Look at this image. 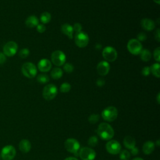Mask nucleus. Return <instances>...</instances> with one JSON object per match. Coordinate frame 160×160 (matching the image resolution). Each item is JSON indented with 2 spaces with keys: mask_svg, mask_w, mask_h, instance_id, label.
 Segmentation results:
<instances>
[{
  "mask_svg": "<svg viewBox=\"0 0 160 160\" xmlns=\"http://www.w3.org/2000/svg\"><path fill=\"white\" fill-rule=\"evenodd\" d=\"M97 133L103 140H110L114 135L113 128L108 123L101 122L97 129Z\"/></svg>",
  "mask_w": 160,
  "mask_h": 160,
  "instance_id": "f257e3e1",
  "label": "nucleus"
},
{
  "mask_svg": "<svg viewBox=\"0 0 160 160\" xmlns=\"http://www.w3.org/2000/svg\"><path fill=\"white\" fill-rule=\"evenodd\" d=\"M22 74L28 78H33L37 74V68L36 66L31 62L24 63L21 67Z\"/></svg>",
  "mask_w": 160,
  "mask_h": 160,
  "instance_id": "f03ea898",
  "label": "nucleus"
},
{
  "mask_svg": "<svg viewBox=\"0 0 160 160\" xmlns=\"http://www.w3.org/2000/svg\"><path fill=\"white\" fill-rule=\"evenodd\" d=\"M58 94L57 87L53 84H49L45 86L42 90V96L48 101L53 99Z\"/></svg>",
  "mask_w": 160,
  "mask_h": 160,
  "instance_id": "7ed1b4c3",
  "label": "nucleus"
},
{
  "mask_svg": "<svg viewBox=\"0 0 160 160\" xmlns=\"http://www.w3.org/2000/svg\"><path fill=\"white\" fill-rule=\"evenodd\" d=\"M18 49V44L14 41L7 42L2 48V52L6 57L14 56Z\"/></svg>",
  "mask_w": 160,
  "mask_h": 160,
  "instance_id": "20e7f679",
  "label": "nucleus"
},
{
  "mask_svg": "<svg viewBox=\"0 0 160 160\" xmlns=\"http://www.w3.org/2000/svg\"><path fill=\"white\" fill-rule=\"evenodd\" d=\"M127 48L131 54L133 55H138L142 51V46L140 41L137 39H131L127 44Z\"/></svg>",
  "mask_w": 160,
  "mask_h": 160,
  "instance_id": "39448f33",
  "label": "nucleus"
},
{
  "mask_svg": "<svg viewBox=\"0 0 160 160\" xmlns=\"http://www.w3.org/2000/svg\"><path fill=\"white\" fill-rule=\"evenodd\" d=\"M16 154L15 148L12 145H6L4 146L1 152V157L3 160H12Z\"/></svg>",
  "mask_w": 160,
  "mask_h": 160,
  "instance_id": "423d86ee",
  "label": "nucleus"
},
{
  "mask_svg": "<svg viewBox=\"0 0 160 160\" xmlns=\"http://www.w3.org/2000/svg\"><path fill=\"white\" fill-rule=\"evenodd\" d=\"M102 118L109 122L114 121L118 116V110L114 106H108L105 108L101 114Z\"/></svg>",
  "mask_w": 160,
  "mask_h": 160,
  "instance_id": "0eeeda50",
  "label": "nucleus"
},
{
  "mask_svg": "<svg viewBox=\"0 0 160 160\" xmlns=\"http://www.w3.org/2000/svg\"><path fill=\"white\" fill-rule=\"evenodd\" d=\"M102 57L107 62H113L118 57L116 50L112 46H106L102 50Z\"/></svg>",
  "mask_w": 160,
  "mask_h": 160,
  "instance_id": "6e6552de",
  "label": "nucleus"
},
{
  "mask_svg": "<svg viewBox=\"0 0 160 160\" xmlns=\"http://www.w3.org/2000/svg\"><path fill=\"white\" fill-rule=\"evenodd\" d=\"M51 62L57 66H62L66 62V55L60 50L54 51L51 54Z\"/></svg>",
  "mask_w": 160,
  "mask_h": 160,
  "instance_id": "1a4fd4ad",
  "label": "nucleus"
},
{
  "mask_svg": "<svg viewBox=\"0 0 160 160\" xmlns=\"http://www.w3.org/2000/svg\"><path fill=\"white\" fill-rule=\"evenodd\" d=\"M88 35L82 31L76 33L74 37V42L76 46L80 48H85L89 42Z\"/></svg>",
  "mask_w": 160,
  "mask_h": 160,
  "instance_id": "9d476101",
  "label": "nucleus"
},
{
  "mask_svg": "<svg viewBox=\"0 0 160 160\" xmlns=\"http://www.w3.org/2000/svg\"><path fill=\"white\" fill-rule=\"evenodd\" d=\"M64 147L68 152L75 154L79 149L80 144L76 139L68 138L64 142Z\"/></svg>",
  "mask_w": 160,
  "mask_h": 160,
  "instance_id": "9b49d317",
  "label": "nucleus"
},
{
  "mask_svg": "<svg viewBox=\"0 0 160 160\" xmlns=\"http://www.w3.org/2000/svg\"><path fill=\"white\" fill-rule=\"evenodd\" d=\"M96 152L91 148L84 147L81 149L79 155L82 160H94L96 158Z\"/></svg>",
  "mask_w": 160,
  "mask_h": 160,
  "instance_id": "f8f14e48",
  "label": "nucleus"
},
{
  "mask_svg": "<svg viewBox=\"0 0 160 160\" xmlns=\"http://www.w3.org/2000/svg\"><path fill=\"white\" fill-rule=\"evenodd\" d=\"M106 148L108 152L111 154H119L121 151V146L119 142L116 140H110L106 145Z\"/></svg>",
  "mask_w": 160,
  "mask_h": 160,
  "instance_id": "ddd939ff",
  "label": "nucleus"
},
{
  "mask_svg": "<svg viewBox=\"0 0 160 160\" xmlns=\"http://www.w3.org/2000/svg\"><path fill=\"white\" fill-rule=\"evenodd\" d=\"M109 64L106 61H102L99 62L97 66V72L100 76H102L107 75L109 71Z\"/></svg>",
  "mask_w": 160,
  "mask_h": 160,
  "instance_id": "4468645a",
  "label": "nucleus"
},
{
  "mask_svg": "<svg viewBox=\"0 0 160 160\" xmlns=\"http://www.w3.org/2000/svg\"><path fill=\"white\" fill-rule=\"evenodd\" d=\"M52 67L51 62L48 59H41L38 64V69L42 72H48Z\"/></svg>",
  "mask_w": 160,
  "mask_h": 160,
  "instance_id": "2eb2a0df",
  "label": "nucleus"
},
{
  "mask_svg": "<svg viewBox=\"0 0 160 160\" xmlns=\"http://www.w3.org/2000/svg\"><path fill=\"white\" fill-rule=\"evenodd\" d=\"M141 26L146 31H152L155 28V23L152 19L144 18L141 21Z\"/></svg>",
  "mask_w": 160,
  "mask_h": 160,
  "instance_id": "dca6fc26",
  "label": "nucleus"
},
{
  "mask_svg": "<svg viewBox=\"0 0 160 160\" xmlns=\"http://www.w3.org/2000/svg\"><path fill=\"white\" fill-rule=\"evenodd\" d=\"M19 149L24 153L29 152L31 149V144L30 141L26 139H22L19 143Z\"/></svg>",
  "mask_w": 160,
  "mask_h": 160,
  "instance_id": "f3484780",
  "label": "nucleus"
},
{
  "mask_svg": "<svg viewBox=\"0 0 160 160\" xmlns=\"http://www.w3.org/2000/svg\"><path fill=\"white\" fill-rule=\"evenodd\" d=\"M25 24L29 28H33L39 24V19L36 16H29L26 19Z\"/></svg>",
  "mask_w": 160,
  "mask_h": 160,
  "instance_id": "a211bd4d",
  "label": "nucleus"
},
{
  "mask_svg": "<svg viewBox=\"0 0 160 160\" xmlns=\"http://www.w3.org/2000/svg\"><path fill=\"white\" fill-rule=\"evenodd\" d=\"M61 32L66 35L69 39H72L73 38V34H74V31L72 26L68 23H65L62 25L61 28Z\"/></svg>",
  "mask_w": 160,
  "mask_h": 160,
  "instance_id": "6ab92c4d",
  "label": "nucleus"
},
{
  "mask_svg": "<svg viewBox=\"0 0 160 160\" xmlns=\"http://www.w3.org/2000/svg\"><path fill=\"white\" fill-rule=\"evenodd\" d=\"M123 144L126 148L131 149L132 148L135 147L136 141H135V139L132 136H127L124 138L123 140Z\"/></svg>",
  "mask_w": 160,
  "mask_h": 160,
  "instance_id": "aec40b11",
  "label": "nucleus"
},
{
  "mask_svg": "<svg viewBox=\"0 0 160 160\" xmlns=\"http://www.w3.org/2000/svg\"><path fill=\"white\" fill-rule=\"evenodd\" d=\"M154 149V143L152 141H148L144 143L142 146V151L143 152L146 154H149Z\"/></svg>",
  "mask_w": 160,
  "mask_h": 160,
  "instance_id": "412c9836",
  "label": "nucleus"
},
{
  "mask_svg": "<svg viewBox=\"0 0 160 160\" xmlns=\"http://www.w3.org/2000/svg\"><path fill=\"white\" fill-rule=\"evenodd\" d=\"M63 74L62 70L60 68H54L51 72V76L54 79H59Z\"/></svg>",
  "mask_w": 160,
  "mask_h": 160,
  "instance_id": "4be33fe9",
  "label": "nucleus"
},
{
  "mask_svg": "<svg viewBox=\"0 0 160 160\" xmlns=\"http://www.w3.org/2000/svg\"><path fill=\"white\" fill-rule=\"evenodd\" d=\"M160 65L158 62L154 63L150 67V72L156 78H159L160 77Z\"/></svg>",
  "mask_w": 160,
  "mask_h": 160,
  "instance_id": "5701e85b",
  "label": "nucleus"
},
{
  "mask_svg": "<svg viewBox=\"0 0 160 160\" xmlns=\"http://www.w3.org/2000/svg\"><path fill=\"white\" fill-rule=\"evenodd\" d=\"M139 55H140V58L143 61H146V62L149 61L151 58V52L148 49H142Z\"/></svg>",
  "mask_w": 160,
  "mask_h": 160,
  "instance_id": "b1692460",
  "label": "nucleus"
},
{
  "mask_svg": "<svg viewBox=\"0 0 160 160\" xmlns=\"http://www.w3.org/2000/svg\"><path fill=\"white\" fill-rule=\"evenodd\" d=\"M51 19V15L48 12H44L41 14L40 21L42 24L48 23Z\"/></svg>",
  "mask_w": 160,
  "mask_h": 160,
  "instance_id": "393cba45",
  "label": "nucleus"
},
{
  "mask_svg": "<svg viewBox=\"0 0 160 160\" xmlns=\"http://www.w3.org/2000/svg\"><path fill=\"white\" fill-rule=\"evenodd\" d=\"M37 81L38 82L41 83V84H46L49 82V78L46 74H41L38 76Z\"/></svg>",
  "mask_w": 160,
  "mask_h": 160,
  "instance_id": "a878e982",
  "label": "nucleus"
},
{
  "mask_svg": "<svg viewBox=\"0 0 160 160\" xmlns=\"http://www.w3.org/2000/svg\"><path fill=\"white\" fill-rule=\"evenodd\" d=\"M119 153V158L122 160H129L131 158L130 152L127 150H122Z\"/></svg>",
  "mask_w": 160,
  "mask_h": 160,
  "instance_id": "bb28decb",
  "label": "nucleus"
},
{
  "mask_svg": "<svg viewBox=\"0 0 160 160\" xmlns=\"http://www.w3.org/2000/svg\"><path fill=\"white\" fill-rule=\"evenodd\" d=\"M71 85L68 82H64L60 86V91L63 93L68 92L71 89Z\"/></svg>",
  "mask_w": 160,
  "mask_h": 160,
  "instance_id": "cd10ccee",
  "label": "nucleus"
},
{
  "mask_svg": "<svg viewBox=\"0 0 160 160\" xmlns=\"http://www.w3.org/2000/svg\"><path fill=\"white\" fill-rule=\"evenodd\" d=\"M98 139L97 137L95 136H92L90 137L88 141V144L91 147H95L98 144Z\"/></svg>",
  "mask_w": 160,
  "mask_h": 160,
  "instance_id": "c85d7f7f",
  "label": "nucleus"
},
{
  "mask_svg": "<svg viewBox=\"0 0 160 160\" xmlns=\"http://www.w3.org/2000/svg\"><path fill=\"white\" fill-rule=\"evenodd\" d=\"M29 55V50L28 48H23L19 52V56L21 58H26Z\"/></svg>",
  "mask_w": 160,
  "mask_h": 160,
  "instance_id": "c756f323",
  "label": "nucleus"
},
{
  "mask_svg": "<svg viewBox=\"0 0 160 160\" xmlns=\"http://www.w3.org/2000/svg\"><path fill=\"white\" fill-rule=\"evenodd\" d=\"M63 69L67 73H71L74 70V66L71 63H64L63 64Z\"/></svg>",
  "mask_w": 160,
  "mask_h": 160,
  "instance_id": "7c9ffc66",
  "label": "nucleus"
},
{
  "mask_svg": "<svg viewBox=\"0 0 160 160\" xmlns=\"http://www.w3.org/2000/svg\"><path fill=\"white\" fill-rule=\"evenodd\" d=\"M99 119V114H91L88 118V121L91 124H95L96 123Z\"/></svg>",
  "mask_w": 160,
  "mask_h": 160,
  "instance_id": "2f4dec72",
  "label": "nucleus"
},
{
  "mask_svg": "<svg viewBox=\"0 0 160 160\" xmlns=\"http://www.w3.org/2000/svg\"><path fill=\"white\" fill-rule=\"evenodd\" d=\"M153 56L154 59L159 62L160 61V48L159 47H158L157 48H156L154 51L153 52Z\"/></svg>",
  "mask_w": 160,
  "mask_h": 160,
  "instance_id": "473e14b6",
  "label": "nucleus"
},
{
  "mask_svg": "<svg viewBox=\"0 0 160 160\" xmlns=\"http://www.w3.org/2000/svg\"><path fill=\"white\" fill-rule=\"evenodd\" d=\"M72 28H73V31L74 32H75L76 34L80 32L81 31H82V26L81 24H79V22H76L74 24V25L72 26Z\"/></svg>",
  "mask_w": 160,
  "mask_h": 160,
  "instance_id": "72a5a7b5",
  "label": "nucleus"
},
{
  "mask_svg": "<svg viewBox=\"0 0 160 160\" xmlns=\"http://www.w3.org/2000/svg\"><path fill=\"white\" fill-rule=\"evenodd\" d=\"M147 39V36L146 34L143 32H139L138 36H137V39L139 41H145L146 39Z\"/></svg>",
  "mask_w": 160,
  "mask_h": 160,
  "instance_id": "f704fd0d",
  "label": "nucleus"
},
{
  "mask_svg": "<svg viewBox=\"0 0 160 160\" xmlns=\"http://www.w3.org/2000/svg\"><path fill=\"white\" fill-rule=\"evenodd\" d=\"M150 72H150V67H149V66H144L141 71L142 74L144 76H148L150 74Z\"/></svg>",
  "mask_w": 160,
  "mask_h": 160,
  "instance_id": "c9c22d12",
  "label": "nucleus"
},
{
  "mask_svg": "<svg viewBox=\"0 0 160 160\" xmlns=\"http://www.w3.org/2000/svg\"><path fill=\"white\" fill-rule=\"evenodd\" d=\"M36 29L37 31L39 33H42L46 31V27L43 24H39L36 26Z\"/></svg>",
  "mask_w": 160,
  "mask_h": 160,
  "instance_id": "e433bc0d",
  "label": "nucleus"
},
{
  "mask_svg": "<svg viewBox=\"0 0 160 160\" xmlns=\"http://www.w3.org/2000/svg\"><path fill=\"white\" fill-rule=\"evenodd\" d=\"M6 61V56L2 52H0V65L5 63Z\"/></svg>",
  "mask_w": 160,
  "mask_h": 160,
  "instance_id": "4c0bfd02",
  "label": "nucleus"
},
{
  "mask_svg": "<svg viewBox=\"0 0 160 160\" xmlns=\"http://www.w3.org/2000/svg\"><path fill=\"white\" fill-rule=\"evenodd\" d=\"M154 38L158 42L160 41V30H159V29H156V31L155 32V34H154Z\"/></svg>",
  "mask_w": 160,
  "mask_h": 160,
  "instance_id": "58836bf2",
  "label": "nucleus"
},
{
  "mask_svg": "<svg viewBox=\"0 0 160 160\" xmlns=\"http://www.w3.org/2000/svg\"><path fill=\"white\" fill-rule=\"evenodd\" d=\"M105 83V81L103 78H99L97 81H96V84L99 86V87H101Z\"/></svg>",
  "mask_w": 160,
  "mask_h": 160,
  "instance_id": "ea45409f",
  "label": "nucleus"
},
{
  "mask_svg": "<svg viewBox=\"0 0 160 160\" xmlns=\"http://www.w3.org/2000/svg\"><path fill=\"white\" fill-rule=\"evenodd\" d=\"M138 149L136 148V147H134L132 148V149H131V153L132 155L133 156H135V155H137L138 154Z\"/></svg>",
  "mask_w": 160,
  "mask_h": 160,
  "instance_id": "a19ab883",
  "label": "nucleus"
},
{
  "mask_svg": "<svg viewBox=\"0 0 160 160\" xmlns=\"http://www.w3.org/2000/svg\"><path fill=\"white\" fill-rule=\"evenodd\" d=\"M64 160H78V159L75 158H73V157H69V158H66Z\"/></svg>",
  "mask_w": 160,
  "mask_h": 160,
  "instance_id": "79ce46f5",
  "label": "nucleus"
},
{
  "mask_svg": "<svg viewBox=\"0 0 160 160\" xmlns=\"http://www.w3.org/2000/svg\"><path fill=\"white\" fill-rule=\"evenodd\" d=\"M159 93L158 94V96H157V101H158V103L159 104Z\"/></svg>",
  "mask_w": 160,
  "mask_h": 160,
  "instance_id": "37998d69",
  "label": "nucleus"
},
{
  "mask_svg": "<svg viewBox=\"0 0 160 160\" xmlns=\"http://www.w3.org/2000/svg\"><path fill=\"white\" fill-rule=\"evenodd\" d=\"M153 1H154V2H156V4H160V0H153Z\"/></svg>",
  "mask_w": 160,
  "mask_h": 160,
  "instance_id": "c03bdc74",
  "label": "nucleus"
},
{
  "mask_svg": "<svg viewBox=\"0 0 160 160\" xmlns=\"http://www.w3.org/2000/svg\"><path fill=\"white\" fill-rule=\"evenodd\" d=\"M132 160H143V159H142L141 158H136L133 159Z\"/></svg>",
  "mask_w": 160,
  "mask_h": 160,
  "instance_id": "a18cd8bd",
  "label": "nucleus"
},
{
  "mask_svg": "<svg viewBox=\"0 0 160 160\" xmlns=\"http://www.w3.org/2000/svg\"><path fill=\"white\" fill-rule=\"evenodd\" d=\"M0 158H1V155H0Z\"/></svg>",
  "mask_w": 160,
  "mask_h": 160,
  "instance_id": "49530a36",
  "label": "nucleus"
}]
</instances>
